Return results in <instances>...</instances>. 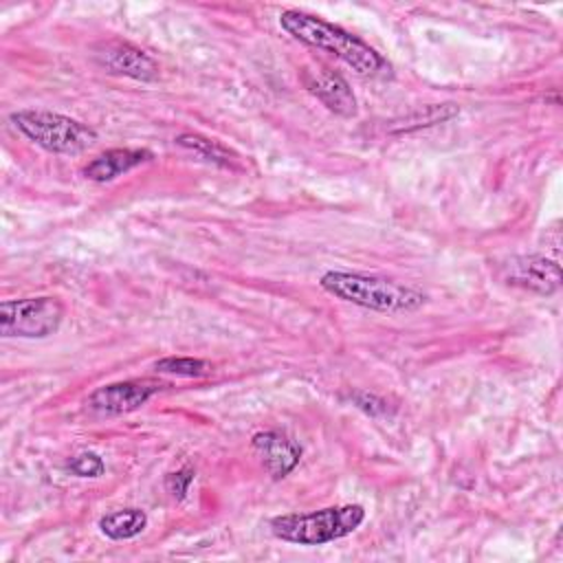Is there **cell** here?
<instances>
[{"instance_id": "cell-11", "label": "cell", "mask_w": 563, "mask_h": 563, "mask_svg": "<svg viewBox=\"0 0 563 563\" xmlns=\"http://www.w3.org/2000/svg\"><path fill=\"white\" fill-rule=\"evenodd\" d=\"M154 156L150 150H141V147H114V150H108L99 156H95L86 167H84V176L88 180H95V183H110L114 180L117 176L143 165V163H150Z\"/></svg>"}, {"instance_id": "cell-5", "label": "cell", "mask_w": 563, "mask_h": 563, "mask_svg": "<svg viewBox=\"0 0 563 563\" xmlns=\"http://www.w3.org/2000/svg\"><path fill=\"white\" fill-rule=\"evenodd\" d=\"M64 303L57 297H24L0 303V334L11 339H44L59 330Z\"/></svg>"}, {"instance_id": "cell-17", "label": "cell", "mask_w": 563, "mask_h": 563, "mask_svg": "<svg viewBox=\"0 0 563 563\" xmlns=\"http://www.w3.org/2000/svg\"><path fill=\"white\" fill-rule=\"evenodd\" d=\"M194 468H189V466H183V468H178V471H174V473H169L167 477H165V488H167V493L174 497V499H185V495L189 493V486H191V482H194Z\"/></svg>"}, {"instance_id": "cell-8", "label": "cell", "mask_w": 563, "mask_h": 563, "mask_svg": "<svg viewBox=\"0 0 563 563\" xmlns=\"http://www.w3.org/2000/svg\"><path fill=\"white\" fill-rule=\"evenodd\" d=\"M301 84L310 95H314L330 112L339 117H354L356 114V97L339 73L330 70L328 66L310 64L301 68Z\"/></svg>"}, {"instance_id": "cell-3", "label": "cell", "mask_w": 563, "mask_h": 563, "mask_svg": "<svg viewBox=\"0 0 563 563\" xmlns=\"http://www.w3.org/2000/svg\"><path fill=\"white\" fill-rule=\"evenodd\" d=\"M365 521V508L358 504L328 506L314 512H290L271 519V532L288 543L323 545L352 534Z\"/></svg>"}, {"instance_id": "cell-2", "label": "cell", "mask_w": 563, "mask_h": 563, "mask_svg": "<svg viewBox=\"0 0 563 563\" xmlns=\"http://www.w3.org/2000/svg\"><path fill=\"white\" fill-rule=\"evenodd\" d=\"M319 284L328 295L341 301L378 312H411L427 301L424 292L380 275L328 271L321 275Z\"/></svg>"}, {"instance_id": "cell-12", "label": "cell", "mask_w": 563, "mask_h": 563, "mask_svg": "<svg viewBox=\"0 0 563 563\" xmlns=\"http://www.w3.org/2000/svg\"><path fill=\"white\" fill-rule=\"evenodd\" d=\"M147 526V515L141 508H123V510H114L108 512L99 519V530L114 541H123V539H132L136 534H141Z\"/></svg>"}, {"instance_id": "cell-10", "label": "cell", "mask_w": 563, "mask_h": 563, "mask_svg": "<svg viewBox=\"0 0 563 563\" xmlns=\"http://www.w3.org/2000/svg\"><path fill=\"white\" fill-rule=\"evenodd\" d=\"M253 451L260 455L271 477H286L301 460V446L279 431H260L251 440Z\"/></svg>"}, {"instance_id": "cell-1", "label": "cell", "mask_w": 563, "mask_h": 563, "mask_svg": "<svg viewBox=\"0 0 563 563\" xmlns=\"http://www.w3.org/2000/svg\"><path fill=\"white\" fill-rule=\"evenodd\" d=\"M279 26L297 42L317 51L332 53L363 77L391 75V64L376 48L332 22H325L303 11L286 9L279 13Z\"/></svg>"}, {"instance_id": "cell-4", "label": "cell", "mask_w": 563, "mask_h": 563, "mask_svg": "<svg viewBox=\"0 0 563 563\" xmlns=\"http://www.w3.org/2000/svg\"><path fill=\"white\" fill-rule=\"evenodd\" d=\"M11 123L35 145L53 154H79L95 145V128L51 110H18Z\"/></svg>"}, {"instance_id": "cell-15", "label": "cell", "mask_w": 563, "mask_h": 563, "mask_svg": "<svg viewBox=\"0 0 563 563\" xmlns=\"http://www.w3.org/2000/svg\"><path fill=\"white\" fill-rule=\"evenodd\" d=\"M156 372L163 374H174V376H202L209 372V363L202 358H191V356H167L154 363Z\"/></svg>"}, {"instance_id": "cell-6", "label": "cell", "mask_w": 563, "mask_h": 563, "mask_svg": "<svg viewBox=\"0 0 563 563\" xmlns=\"http://www.w3.org/2000/svg\"><path fill=\"white\" fill-rule=\"evenodd\" d=\"M501 279L537 295H554L563 277L559 264L543 255H515L501 264Z\"/></svg>"}, {"instance_id": "cell-7", "label": "cell", "mask_w": 563, "mask_h": 563, "mask_svg": "<svg viewBox=\"0 0 563 563\" xmlns=\"http://www.w3.org/2000/svg\"><path fill=\"white\" fill-rule=\"evenodd\" d=\"M95 59L108 73L132 77L139 81L158 79V64L139 46L123 40H108L95 48Z\"/></svg>"}, {"instance_id": "cell-9", "label": "cell", "mask_w": 563, "mask_h": 563, "mask_svg": "<svg viewBox=\"0 0 563 563\" xmlns=\"http://www.w3.org/2000/svg\"><path fill=\"white\" fill-rule=\"evenodd\" d=\"M156 391L158 385L152 380H121L97 387L88 396V405L99 413L119 416L143 407Z\"/></svg>"}, {"instance_id": "cell-16", "label": "cell", "mask_w": 563, "mask_h": 563, "mask_svg": "<svg viewBox=\"0 0 563 563\" xmlns=\"http://www.w3.org/2000/svg\"><path fill=\"white\" fill-rule=\"evenodd\" d=\"M66 468H68L73 475H77V477H99V475H103L106 464H103V460H101L97 453L84 451V453L73 455V457L66 462Z\"/></svg>"}, {"instance_id": "cell-14", "label": "cell", "mask_w": 563, "mask_h": 563, "mask_svg": "<svg viewBox=\"0 0 563 563\" xmlns=\"http://www.w3.org/2000/svg\"><path fill=\"white\" fill-rule=\"evenodd\" d=\"M460 112V108L455 103H435V106H424L418 108L416 112L407 114L405 119H400L394 130L396 132H411L418 128H427V125H435V123H444L449 119H453Z\"/></svg>"}, {"instance_id": "cell-18", "label": "cell", "mask_w": 563, "mask_h": 563, "mask_svg": "<svg viewBox=\"0 0 563 563\" xmlns=\"http://www.w3.org/2000/svg\"><path fill=\"white\" fill-rule=\"evenodd\" d=\"M350 400L354 402V407H358L361 411H365L367 416H385L389 411L387 407V400L374 396V394H367V391H352L350 394Z\"/></svg>"}, {"instance_id": "cell-13", "label": "cell", "mask_w": 563, "mask_h": 563, "mask_svg": "<svg viewBox=\"0 0 563 563\" xmlns=\"http://www.w3.org/2000/svg\"><path fill=\"white\" fill-rule=\"evenodd\" d=\"M176 145L194 152L196 156H200V158H205V161H209L218 167H231V163H233V152L229 147H224L216 139H209V136H202V134H196V132L178 134Z\"/></svg>"}]
</instances>
